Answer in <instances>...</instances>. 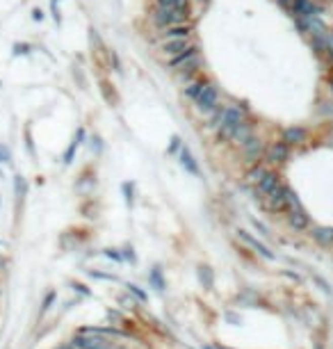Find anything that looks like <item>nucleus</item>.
Listing matches in <instances>:
<instances>
[{"label":"nucleus","instance_id":"obj_12","mask_svg":"<svg viewBox=\"0 0 333 349\" xmlns=\"http://www.w3.org/2000/svg\"><path fill=\"white\" fill-rule=\"evenodd\" d=\"M73 347L76 349H107V344L100 338H76L73 340Z\"/></svg>","mask_w":333,"mask_h":349},{"label":"nucleus","instance_id":"obj_23","mask_svg":"<svg viewBox=\"0 0 333 349\" xmlns=\"http://www.w3.org/2000/svg\"><path fill=\"white\" fill-rule=\"evenodd\" d=\"M331 85H333V80H331Z\"/></svg>","mask_w":333,"mask_h":349},{"label":"nucleus","instance_id":"obj_3","mask_svg":"<svg viewBox=\"0 0 333 349\" xmlns=\"http://www.w3.org/2000/svg\"><path fill=\"white\" fill-rule=\"evenodd\" d=\"M187 14H190V7H185V10H167V7H158L153 14V21L160 25V28H171V25H180L182 21L187 19Z\"/></svg>","mask_w":333,"mask_h":349},{"label":"nucleus","instance_id":"obj_17","mask_svg":"<svg viewBox=\"0 0 333 349\" xmlns=\"http://www.w3.org/2000/svg\"><path fill=\"white\" fill-rule=\"evenodd\" d=\"M158 7H167V10H185L187 0H155Z\"/></svg>","mask_w":333,"mask_h":349},{"label":"nucleus","instance_id":"obj_7","mask_svg":"<svg viewBox=\"0 0 333 349\" xmlns=\"http://www.w3.org/2000/svg\"><path fill=\"white\" fill-rule=\"evenodd\" d=\"M194 64H199V51H196V46H190L187 51H182L180 55H176L169 62V69H185V66Z\"/></svg>","mask_w":333,"mask_h":349},{"label":"nucleus","instance_id":"obj_10","mask_svg":"<svg viewBox=\"0 0 333 349\" xmlns=\"http://www.w3.org/2000/svg\"><path fill=\"white\" fill-rule=\"evenodd\" d=\"M192 44H190V39H169V42H164L162 44V53L164 55H180L182 51H187Z\"/></svg>","mask_w":333,"mask_h":349},{"label":"nucleus","instance_id":"obj_8","mask_svg":"<svg viewBox=\"0 0 333 349\" xmlns=\"http://www.w3.org/2000/svg\"><path fill=\"white\" fill-rule=\"evenodd\" d=\"M281 185V180H278L276 174H272V171H265V176L258 180V187H255V194H258L260 199H265L267 194H272L274 189Z\"/></svg>","mask_w":333,"mask_h":349},{"label":"nucleus","instance_id":"obj_15","mask_svg":"<svg viewBox=\"0 0 333 349\" xmlns=\"http://www.w3.org/2000/svg\"><path fill=\"white\" fill-rule=\"evenodd\" d=\"M180 165L185 167V169L190 171V174L199 176V165L194 162V158H192V153H190V148H187V146L180 151Z\"/></svg>","mask_w":333,"mask_h":349},{"label":"nucleus","instance_id":"obj_21","mask_svg":"<svg viewBox=\"0 0 333 349\" xmlns=\"http://www.w3.org/2000/svg\"><path fill=\"white\" fill-rule=\"evenodd\" d=\"M32 19H34V21H41V19H44V14H41V10H34V12H32Z\"/></svg>","mask_w":333,"mask_h":349},{"label":"nucleus","instance_id":"obj_22","mask_svg":"<svg viewBox=\"0 0 333 349\" xmlns=\"http://www.w3.org/2000/svg\"><path fill=\"white\" fill-rule=\"evenodd\" d=\"M59 349H76L73 344H64V347H59Z\"/></svg>","mask_w":333,"mask_h":349},{"label":"nucleus","instance_id":"obj_2","mask_svg":"<svg viewBox=\"0 0 333 349\" xmlns=\"http://www.w3.org/2000/svg\"><path fill=\"white\" fill-rule=\"evenodd\" d=\"M244 124V117L237 107H224L219 119V139H233L235 130Z\"/></svg>","mask_w":333,"mask_h":349},{"label":"nucleus","instance_id":"obj_19","mask_svg":"<svg viewBox=\"0 0 333 349\" xmlns=\"http://www.w3.org/2000/svg\"><path fill=\"white\" fill-rule=\"evenodd\" d=\"M0 162H9V148L0 146Z\"/></svg>","mask_w":333,"mask_h":349},{"label":"nucleus","instance_id":"obj_4","mask_svg":"<svg viewBox=\"0 0 333 349\" xmlns=\"http://www.w3.org/2000/svg\"><path fill=\"white\" fill-rule=\"evenodd\" d=\"M290 197H292L290 189H287L285 185H278V187L274 189L272 194H267V197H265L263 201H265V208H267V210H272V212H283V210H287Z\"/></svg>","mask_w":333,"mask_h":349},{"label":"nucleus","instance_id":"obj_6","mask_svg":"<svg viewBox=\"0 0 333 349\" xmlns=\"http://www.w3.org/2000/svg\"><path fill=\"white\" fill-rule=\"evenodd\" d=\"M237 240H240L242 244H246L249 249H253V251L258 253V256H263L265 260H274V253L269 251L263 242H258V240H255L251 233H246V230H237Z\"/></svg>","mask_w":333,"mask_h":349},{"label":"nucleus","instance_id":"obj_13","mask_svg":"<svg viewBox=\"0 0 333 349\" xmlns=\"http://www.w3.org/2000/svg\"><path fill=\"white\" fill-rule=\"evenodd\" d=\"M306 139V130L304 128H287L285 133H283V142L287 144V146H292V144H301Z\"/></svg>","mask_w":333,"mask_h":349},{"label":"nucleus","instance_id":"obj_20","mask_svg":"<svg viewBox=\"0 0 333 349\" xmlns=\"http://www.w3.org/2000/svg\"><path fill=\"white\" fill-rule=\"evenodd\" d=\"M14 53H27V44H16V46H14Z\"/></svg>","mask_w":333,"mask_h":349},{"label":"nucleus","instance_id":"obj_11","mask_svg":"<svg viewBox=\"0 0 333 349\" xmlns=\"http://www.w3.org/2000/svg\"><path fill=\"white\" fill-rule=\"evenodd\" d=\"M190 32H192V25L180 23V25H171V28H167L162 34L167 37V42H169V39H187V37H190Z\"/></svg>","mask_w":333,"mask_h":349},{"label":"nucleus","instance_id":"obj_5","mask_svg":"<svg viewBox=\"0 0 333 349\" xmlns=\"http://www.w3.org/2000/svg\"><path fill=\"white\" fill-rule=\"evenodd\" d=\"M287 221H290V226L292 228H297V230H301V228H306L308 226V215H306V210L301 208V203H299V199L292 194L290 197V203H287Z\"/></svg>","mask_w":333,"mask_h":349},{"label":"nucleus","instance_id":"obj_18","mask_svg":"<svg viewBox=\"0 0 333 349\" xmlns=\"http://www.w3.org/2000/svg\"><path fill=\"white\" fill-rule=\"evenodd\" d=\"M263 176H265V169H263V167H253V169L249 171V180H253V183H258V180L263 178Z\"/></svg>","mask_w":333,"mask_h":349},{"label":"nucleus","instance_id":"obj_9","mask_svg":"<svg viewBox=\"0 0 333 349\" xmlns=\"http://www.w3.org/2000/svg\"><path fill=\"white\" fill-rule=\"evenodd\" d=\"M290 158V146L285 142H276L267 148V162H285Z\"/></svg>","mask_w":333,"mask_h":349},{"label":"nucleus","instance_id":"obj_1","mask_svg":"<svg viewBox=\"0 0 333 349\" xmlns=\"http://www.w3.org/2000/svg\"><path fill=\"white\" fill-rule=\"evenodd\" d=\"M185 94L199 105V110H212L219 98L217 87H214L212 83H208V80H196V83H192L190 87L185 89Z\"/></svg>","mask_w":333,"mask_h":349},{"label":"nucleus","instance_id":"obj_14","mask_svg":"<svg viewBox=\"0 0 333 349\" xmlns=\"http://www.w3.org/2000/svg\"><path fill=\"white\" fill-rule=\"evenodd\" d=\"M244 153H246L249 160H258V156L263 153V144H260V139H255V137L246 139L244 142Z\"/></svg>","mask_w":333,"mask_h":349},{"label":"nucleus","instance_id":"obj_16","mask_svg":"<svg viewBox=\"0 0 333 349\" xmlns=\"http://www.w3.org/2000/svg\"><path fill=\"white\" fill-rule=\"evenodd\" d=\"M315 240H317L319 244H333V228H315Z\"/></svg>","mask_w":333,"mask_h":349}]
</instances>
